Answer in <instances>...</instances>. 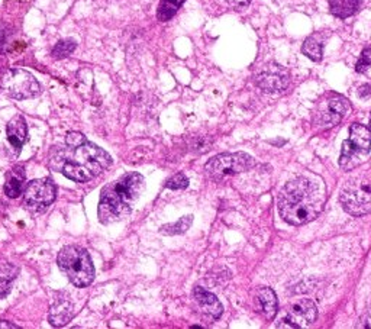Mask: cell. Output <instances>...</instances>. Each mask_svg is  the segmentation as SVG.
I'll return each mask as SVG.
<instances>
[{
    "mask_svg": "<svg viewBox=\"0 0 371 329\" xmlns=\"http://www.w3.org/2000/svg\"><path fill=\"white\" fill-rule=\"evenodd\" d=\"M351 111L350 102L337 93L325 95L318 103V111L315 114L316 122L325 128L335 126L340 124Z\"/></svg>",
    "mask_w": 371,
    "mask_h": 329,
    "instance_id": "cell-10",
    "label": "cell"
},
{
    "mask_svg": "<svg viewBox=\"0 0 371 329\" xmlns=\"http://www.w3.org/2000/svg\"><path fill=\"white\" fill-rule=\"evenodd\" d=\"M2 86L4 92L16 100L31 99L38 96L41 92L40 83L31 75L29 71L21 70V68H12L8 70L2 77Z\"/></svg>",
    "mask_w": 371,
    "mask_h": 329,
    "instance_id": "cell-7",
    "label": "cell"
},
{
    "mask_svg": "<svg viewBox=\"0 0 371 329\" xmlns=\"http://www.w3.org/2000/svg\"><path fill=\"white\" fill-rule=\"evenodd\" d=\"M227 2H228L231 6H234V8H237V9H241V8L248 6L251 0H227Z\"/></svg>",
    "mask_w": 371,
    "mask_h": 329,
    "instance_id": "cell-26",
    "label": "cell"
},
{
    "mask_svg": "<svg viewBox=\"0 0 371 329\" xmlns=\"http://www.w3.org/2000/svg\"><path fill=\"white\" fill-rule=\"evenodd\" d=\"M57 198V188L48 177L28 183L23 190V205L31 212H44Z\"/></svg>",
    "mask_w": 371,
    "mask_h": 329,
    "instance_id": "cell-9",
    "label": "cell"
},
{
    "mask_svg": "<svg viewBox=\"0 0 371 329\" xmlns=\"http://www.w3.org/2000/svg\"><path fill=\"white\" fill-rule=\"evenodd\" d=\"M145 189V180L139 173H127L110 181L102 189L99 200V221L114 224L122 221L131 212Z\"/></svg>",
    "mask_w": 371,
    "mask_h": 329,
    "instance_id": "cell-3",
    "label": "cell"
},
{
    "mask_svg": "<svg viewBox=\"0 0 371 329\" xmlns=\"http://www.w3.org/2000/svg\"><path fill=\"white\" fill-rule=\"evenodd\" d=\"M72 305L67 293H58L50 312V322L53 326H64L72 318Z\"/></svg>",
    "mask_w": 371,
    "mask_h": 329,
    "instance_id": "cell-13",
    "label": "cell"
},
{
    "mask_svg": "<svg viewBox=\"0 0 371 329\" xmlns=\"http://www.w3.org/2000/svg\"><path fill=\"white\" fill-rule=\"evenodd\" d=\"M25 168L22 166H15L6 177V183H5V193L6 196L16 199L19 198L23 190H25Z\"/></svg>",
    "mask_w": 371,
    "mask_h": 329,
    "instance_id": "cell-16",
    "label": "cell"
},
{
    "mask_svg": "<svg viewBox=\"0 0 371 329\" xmlns=\"http://www.w3.org/2000/svg\"><path fill=\"white\" fill-rule=\"evenodd\" d=\"M254 166H255V160L249 154L232 153V154H219V156L210 158L206 163L205 168L212 177L220 178L225 176H232V174L248 171Z\"/></svg>",
    "mask_w": 371,
    "mask_h": 329,
    "instance_id": "cell-8",
    "label": "cell"
},
{
    "mask_svg": "<svg viewBox=\"0 0 371 329\" xmlns=\"http://www.w3.org/2000/svg\"><path fill=\"white\" fill-rule=\"evenodd\" d=\"M57 264L76 287H87L95 280V266L86 248L79 245L64 247L58 252Z\"/></svg>",
    "mask_w": 371,
    "mask_h": 329,
    "instance_id": "cell-4",
    "label": "cell"
},
{
    "mask_svg": "<svg viewBox=\"0 0 371 329\" xmlns=\"http://www.w3.org/2000/svg\"><path fill=\"white\" fill-rule=\"evenodd\" d=\"M368 67H371V47L365 48L362 53H361V57L357 63V71L358 72H362L365 71Z\"/></svg>",
    "mask_w": 371,
    "mask_h": 329,
    "instance_id": "cell-25",
    "label": "cell"
},
{
    "mask_svg": "<svg viewBox=\"0 0 371 329\" xmlns=\"http://www.w3.org/2000/svg\"><path fill=\"white\" fill-rule=\"evenodd\" d=\"M19 274L18 266L12 263H4L0 264V298H5L9 295L12 288V283Z\"/></svg>",
    "mask_w": 371,
    "mask_h": 329,
    "instance_id": "cell-18",
    "label": "cell"
},
{
    "mask_svg": "<svg viewBox=\"0 0 371 329\" xmlns=\"http://www.w3.org/2000/svg\"><path fill=\"white\" fill-rule=\"evenodd\" d=\"M361 323H358L360 328H371V311H368L360 320Z\"/></svg>",
    "mask_w": 371,
    "mask_h": 329,
    "instance_id": "cell-27",
    "label": "cell"
},
{
    "mask_svg": "<svg viewBox=\"0 0 371 329\" xmlns=\"http://www.w3.org/2000/svg\"><path fill=\"white\" fill-rule=\"evenodd\" d=\"M189 186V178L186 177L183 173H178L176 176H173L168 181H167V188L173 189V190H180V189H186Z\"/></svg>",
    "mask_w": 371,
    "mask_h": 329,
    "instance_id": "cell-24",
    "label": "cell"
},
{
    "mask_svg": "<svg viewBox=\"0 0 371 329\" xmlns=\"http://www.w3.org/2000/svg\"><path fill=\"white\" fill-rule=\"evenodd\" d=\"M340 202L353 216H364L371 212V178L358 177L345 183Z\"/></svg>",
    "mask_w": 371,
    "mask_h": 329,
    "instance_id": "cell-6",
    "label": "cell"
},
{
    "mask_svg": "<svg viewBox=\"0 0 371 329\" xmlns=\"http://www.w3.org/2000/svg\"><path fill=\"white\" fill-rule=\"evenodd\" d=\"M192 222H193V216L188 215V216H183L180 217L177 222L174 224H168V225H164L161 228V234H166V235H178V234H184L186 231H188L190 227H192Z\"/></svg>",
    "mask_w": 371,
    "mask_h": 329,
    "instance_id": "cell-21",
    "label": "cell"
},
{
    "mask_svg": "<svg viewBox=\"0 0 371 329\" xmlns=\"http://www.w3.org/2000/svg\"><path fill=\"white\" fill-rule=\"evenodd\" d=\"M322 41L318 35H312L305 41L302 51L305 55H308L313 61H321L322 60Z\"/></svg>",
    "mask_w": 371,
    "mask_h": 329,
    "instance_id": "cell-20",
    "label": "cell"
},
{
    "mask_svg": "<svg viewBox=\"0 0 371 329\" xmlns=\"http://www.w3.org/2000/svg\"><path fill=\"white\" fill-rule=\"evenodd\" d=\"M326 200L323 183L309 177H298L283 188L279 198L281 217L290 225L312 222L322 212Z\"/></svg>",
    "mask_w": 371,
    "mask_h": 329,
    "instance_id": "cell-2",
    "label": "cell"
},
{
    "mask_svg": "<svg viewBox=\"0 0 371 329\" xmlns=\"http://www.w3.org/2000/svg\"><path fill=\"white\" fill-rule=\"evenodd\" d=\"M193 296H195L196 302L199 303V306L203 309V312L210 315L212 318H219L222 315V312H224V308H222L217 298L215 295L209 293V291L205 290L203 287H195Z\"/></svg>",
    "mask_w": 371,
    "mask_h": 329,
    "instance_id": "cell-15",
    "label": "cell"
},
{
    "mask_svg": "<svg viewBox=\"0 0 371 329\" xmlns=\"http://www.w3.org/2000/svg\"><path fill=\"white\" fill-rule=\"evenodd\" d=\"M183 2L184 0H163V2L160 4L158 12H157V18L161 22L170 21L176 15L178 8L183 5Z\"/></svg>",
    "mask_w": 371,
    "mask_h": 329,
    "instance_id": "cell-22",
    "label": "cell"
},
{
    "mask_svg": "<svg viewBox=\"0 0 371 329\" xmlns=\"http://www.w3.org/2000/svg\"><path fill=\"white\" fill-rule=\"evenodd\" d=\"M110 166L112 157L87 138L76 145L57 147L50 154V167L77 183L93 180Z\"/></svg>",
    "mask_w": 371,
    "mask_h": 329,
    "instance_id": "cell-1",
    "label": "cell"
},
{
    "mask_svg": "<svg viewBox=\"0 0 371 329\" xmlns=\"http://www.w3.org/2000/svg\"><path fill=\"white\" fill-rule=\"evenodd\" d=\"M28 136V126L23 119V117L16 115L12 118V121L8 124V141L12 145V149L19 154L21 149L23 147V144L26 142Z\"/></svg>",
    "mask_w": 371,
    "mask_h": 329,
    "instance_id": "cell-14",
    "label": "cell"
},
{
    "mask_svg": "<svg viewBox=\"0 0 371 329\" xmlns=\"http://www.w3.org/2000/svg\"><path fill=\"white\" fill-rule=\"evenodd\" d=\"M74 50H76V43H74L72 40H63V41L57 43V45L54 47L53 57L61 60V58L68 57Z\"/></svg>",
    "mask_w": 371,
    "mask_h": 329,
    "instance_id": "cell-23",
    "label": "cell"
},
{
    "mask_svg": "<svg viewBox=\"0 0 371 329\" xmlns=\"http://www.w3.org/2000/svg\"><path fill=\"white\" fill-rule=\"evenodd\" d=\"M371 150V131L360 124L350 128V138L343 142L340 166L345 171H351L361 166Z\"/></svg>",
    "mask_w": 371,
    "mask_h": 329,
    "instance_id": "cell-5",
    "label": "cell"
},
{
    "mask_svg": "<svg viewBox=\"0 0 371 329\" xmlns=\"http://www.w3.org/2000/svg\"><path fill=\"white\" fill-rule=\"evenodd\" d=\"M0 328H9V329H18L19 326L18 325H15V323H12V322H8V320H0Z\"/></svg>",
    "mask_w": 371,
    "mask_h": 329,
    "instance_id": "cell-28",
    "label": "cell"
},
{
    "mask_svg": "<svg viewBox=\"0 0 371 329\" xmlns=\"http://www.w3.org/2000/svg\"><path fill=\"white\" fill-rule=\"evenodd\" d=\"M370 126H371V122H370Z\"/></svg>",
    "mask_w": 371,
    "mask_h": 329,
    "instance_id": "cell-29",
    "label": "cell"
},
{
    "mask_svg": "<svg viewBox=\"0 0 371 329\" xmlns=\"http://www.w3.org/2000/svg\"><path fill=\"white\" fill-rule=\"evenodd\" d=\"M316 316H318L316 305L309 299H303L289 308L283 322H286L284 323L286 328H306L315 322Z\"/></svg>",
    "mask_w": 371,
    "mask_h": 329,
    "instance_id": "cell-11",
    "label": "cell"
},
{
    "mask_svg": "<svg viewBox=\"0 0 371 329\" xmlns=\"http://www.w3.org/2000/svg\"><path fill=\"white\" fill-rule=\"evenodd\" d=\"M257 299L259 306H262V313L267 319H273L274 315L277 313V296L274 291L270 287L259 288Z\"/></svg>",
    "mask_w": 371,
    "mask_h": 329,
    "instance_id": "cell-17",
    "label": "cell"
},
{
    "mask_svg": "<svg viewBox=\"0 0 371 329\" xmlns=\"http://www.w3.org/2000/svg\"><path fill=\"white\" fill-rule=\"evenodd\" d=\"M257 85L267 93H279L287 87L289 76L280 65H270L257 76Z\"/></svg>",
    "mask_w": 371,
    "mask_h": 329,
    "instance_id": "cell-12",
    "label": "cell"
},
{
    "mask_svg": "<svg viewBox=\"0 0 371 329\" xmlns=\"http://www.w3.org/2000/svg\"><path fill=\"white\" fill-rule=\"evenodd\" d=\"M329 5L333 15L338 18H348L360 9L361 0H329Z\"/></svg>",
    "mask_w": 371,
    "mask_h": 329,
    "instance_id": "cell-19",
    "label": "cell"
}]
</instances>
